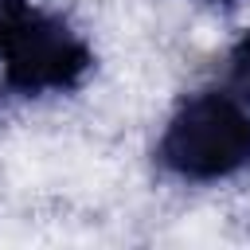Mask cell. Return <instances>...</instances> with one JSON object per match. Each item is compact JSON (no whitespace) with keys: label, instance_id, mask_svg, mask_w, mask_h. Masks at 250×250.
<instances>
[{"label":"cell","instance_id":"6da1fadb","mask_svg":"<svg viewBox=\"0 0 250 250\" xmlns=\"http://www.w3.org/2000/svg\"><path fill=\"white\" fill-rule=\"evenodd\" d=\"M160 160L184 180H219L250 164V113L234 94H199L176 109Z\"/></svg>","mask_w":250,"mask_h":250},{"label":"cell","instance_id":"7a4b0ae2","mask_svg":"<svg viewBox=\"0 0 250 250\" xmlns=\"http://www.w3.org/2000/svg\"><path fill=\"white\" fill-rule=\"evenodd\" d=\"M0 62H4V86L8 90L47 94V90L74 86L90 66V51L66 23L39 16V12H27L23 23L12 31Z\"/></svg>","mask_w":250,"mask_h":250},{"label":"cell","instance_id":"3957f363","mask_svg":"<svg viewBox=\"0 0 250 250\" xmlns=\"http://www.w3.org/2000/svg\"><path fill=\"white\" fill-rule=\"evenodd\" d=\"M31 8H27V0H0V55H4V47H8V39H12V31L23 23V16H27Z\"/></svg>","mask_w":250,"mask_h":250},{"label":"cell","instance_id":"277c9868","mask_svg":"<svg viewBox=\"0 0 250 250\" xmlns=\"http://www.w3.org/2000/svg\"><path fill=\"white\" fill-rule=\"evenodd\" d=\"M234 86L242 90L238 98H250V35H246L242 47L234 51Z\"/></svg>","mask_w":250,"mask_h":250}]
</instances>
